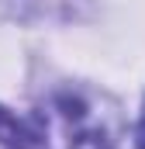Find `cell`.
I'll return each mask as SVG.
<instances>
[{
    "label": "cell",
    "mask_w": 145,
    "mask_h": 149,
    "mask_svg": "<svg viewBox=\"0 0 145 149\" xmlns=\"http://www.w3.org/2000/svg\"><path fill=\"white\" fill-rule=\"evenodd\" d=\"M62 111V125H59V139H52V149H110L107 135L93 125H86L72 108H59Z\"/></svg>",
    "instance_id": "6da1fadb"
},
{
    "label": "cell",
    "mask_w": 145,
    "mask_h": 149,
    "mask_svg": "<svg viewBox=\"0 0 145 149\" xmlns=\"http://www.w3.org/2000/svg\"><path fill=\"white\" fill-rule=\"evenodd\" d=\"M0 142H7L10 149H38V128L24 125L7 108H0Z\"/></svg>",
    "instance_id": "7a4b0ae2"
},
{
    "label": "cell",
    "mask_w": 145,
    "mask_h": 149,
    "mask_svg": "<svg viewBox=\"0 0 145 149\" xmlns=\"http://www.w3.org/2000/svg\"><path fill=\"white\" fill-rule=\"evenodd\" d=\"M135 149H145V104H142V121L135 128Z\"/></svg>",
    "instance_id": "3957f363"
}]
</instances>
